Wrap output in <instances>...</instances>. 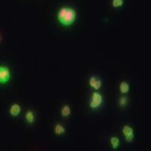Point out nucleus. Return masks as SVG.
Segmentation results:
<instances>
[{
	"label": "nucleus",
	"mask_w": 151,
	"mask_h": 151,
	"mask_svg": "<svg viewBox=\"0 0 151 151\" xmlns=\"http://www.w3.org/2000/svg\"><path fill=\"white\" fill-rule=\"evenodd\" d=\"M76 16L77 13L76 9L68 6L61 7L56 14L57 20L64 26L72 25L76 20Z\"/></svg>",
	"instance_id": "f257e3e1"
},
{
	"label": "nucleus",
	"mask_w": 151,
	"mask_h": 151,
	"mask_svg": "<svg viewBox=\"0 0 151 151\" xmlns=\"http://www.w3.org/2000/svg\"><path fill=\"white\" fill-rule=\"evenodd\" d=\"M88 108L94 112H100L104 108V97L103 93L99 91H93L88 99Z\"/></svg>",
	"instance_id": "f03ea898"
},
{
	"label": "nucleus",
	"mask_w": 151,
	"mask_h": 151,
	"mask_svg": "<svg viewBox=\"0 0 151 151\" xmlns=\"http://www.w3.org/2000/svg\"><path fill=\"white\" fill-rule=\"evenodd\" d=\"M12 79V70L9 65L0 64V86H5Z\"/></svg>",
	"instance_id": "7ed1b4c3"
},
{
	"label": "nucleus",
	"mask_w": 151,
	"mask_h": 151,
	"mask_svg": "<svg viewBox=\"0 0 151 151\" xmlns=\"http://www.w3.org/2000/svg\"><path fill=\"white\" fill-rule=\"evenodd\" d=\"M103 78L97 75H92L88 78V85L93 91H99L103 87Z\"/></svg>",
	"instance_id": "20e7f679"
},
{
	"label": "nucleus",
	"mask_w": 151,
	"mask_h": 151,
	"mask_svg": "<svg viewBox=\"0 0 151 151\" xmlns=\"http://www.w3.org/2000/svg\"><path fill=\"white\" fill-rule=\"evenodd\" d=\"M122 134L125 141L128 144H132L134 139V129L128 124H125L122 128Z\"/></svg>",
	"instance_id": "39448f33"
},
{
	"label": "nucleus",
	"mask_w": 151,
	"mask_h": 151,
	"mask_svg": "<svg viewBox=\"0 0 151 151\" xmlns=\"http://www.w3.org/2000/svg\"><path fill=\"white\" fill-rule=\"evenodd\" d=\"M9 114L11 118L14 119H17L18 117H19L21 115L22 113V106L21 104H19V103H13L9 107Z\"/></svg>",
	"instance_id": "423d86ee"
},
{
	"label": "nucleus",
	"mask_w": 151,
	"mask_h": 151,
	"mask_svg": "<svg viewBox=\"0 0 151 151\" xmlns=\"http://www.w3.org/2000/svg\"><path fill=\"white\" fill-rule=\"evenodd\" d=\"M24 122L27 125L32 126L36 121V114H35V110L32 108L27 109L24 114Z\"/></svg>",
	"instance_id": "0eeeda50"
},
{
	"label": "nucleus",
	"mask_w": 151,
	"mask_h": 151,
	"mask_svg": "<svg viewBox=\"0 0 151 151\" xmlns=\"http://www.w3.org/2000/svg\"><path fill=\"white\" fill-rule=\"evenodd\" d=\"M53 130H54L55 134L56 135V136H60V137L64 136L66 134L65 127L63 124H60V123H56V124H55Z\"/></svg>",
	"instance_id": "6e6552de"
},
{
	"label": "nucleus",
	"mask_w": 151,
	"mask_h": 151,
	"mask_svg": "<svg viewBox=\"0 0 151 151\" xmlns=\"http://www.w3.org/2000/svg\"><path fill=\"white\" fill-rule=\"evenodd\" d=\"M119 92L121 94H128L130 91V85L127 81H122L119 83Z\"/></svg>",
	"instance_id": "1a4fd4ad"
},
{
	"label": "nucleus",
	"mask_w": 151,
	"mask_h": 151,
	"mask_svg": "<svg viewBox=\"0 0 151 151\" xmlns=\"http://www.w3.org/2000/svg\"><path fill=\"white\" fill-rule=\"evenodd\" d=\"M60 116L64 119H66V118H69L71 114V108H70V105L68 104H64L61 108H60Z\"/></svg>",
	"instance_id": "9d476101"
},
{
	"label": "nucleus",
	"mask_w": 151,
	"mask_h": 151,
	"mask_svg": "<svg viewBox=\"0 0 151 151\" xmlns=\"http://www.w3.org/2000/svg\"><path fill=\"white\" fill-rule=\"evenodd\" d=\"M109 143H110V145L112 147V149L114 150H118L120 147V145H121L120 139L118 136H112L109 139Z\"/></svg>",
	"instance_id": "9b49d317"
},
{
	"label": "nucleus",
	"mask_w": 151,
	"mask_h": 151,
	"mask_svg": "<svg viewBox=\"0 0 151 151\" xmlns=\"http://www.w3.org/2000/svg\"><path fill=\"white\" fill-rule=\"evenodd\" d=\"M129 97L126 96V94H123L122 96H120L119 98V106L120 108H125L129 105Z\"/></svg>",
	"instance_id": "f8f14e48"
},
{
	"label": "nucleus",
	"mask_w": 151,
	"mask_h": 151,
	"mask_svg": "<svg viewBox=\"0 0 151 151\" xmlns=\"http://www.w3.org/2000/svg\"><path fill=\"white\" fill-rule=\"evenodd\" d=\"M124 4V0H112V6L114 9L121 8Z\"/></svg>",
	"instance_id": "ddd939ff"
},
{
	"label": "nucleus",
	"mask_w": 151,
	"mask_h": 151,
	"mask_svg": "<svg viewBox=\"0 0 151 151\" xmlns=\"http://www.w3.org/2000/svg\"><path fill=\"white\" fill-rule=\"evenodd\" d=\"M2 40H3V38H2V35H1V33H0V44L2 42Z\"/></svg>",
	"instance_id": "4468645a"
}]
</instances>
